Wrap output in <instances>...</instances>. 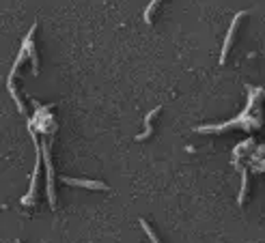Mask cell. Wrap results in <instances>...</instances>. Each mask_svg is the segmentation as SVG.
<instances>
[{"label":"cell","instance_id":"obj_1","mask_svg":"<svg viewBox=\"0 0 265 243\" xmlns=\"http://www.w3.org/2000/svg\"><path fill=\"white\" fill-rule=\"evenodd\" d=\"M41 159H46V172H48V200L50 207L56 204V196H54V170H52V161H50V148L46 142H41Z\"/></svg>","mask_w":265,"mask_h":243},{"label":"cell","instance_id":"obj_2","mask_svg":"<svg viewBox=\"0 0 265 243\" xmlns=\"http://www.w3.org/2000/svg\"><path fill=\"white\" fill-rule=\"evenodd\" d=\"M244 15H248V11H239V13L233 17V22H231V26H229V33H226V39H224V46H222V54H220V65L226 63V54H229V49H231L233 35H235V30H237V22L242 20Z\"/></svg>","mask_w":265,"mask_h":243},{"label":"cell","instance_id":"obj_3","mask_svg":"<svg viewBox=\"0 0 265 243\" xmlns=\"http://www.w3.org/2000/svg\"><path fill=\"white\" fill-rule=\"evenodd\" d=\"M37 30V24H33V28L28 30V35L24 37V43H22V49H26V54L30 56V60H33V73L37 76L39 73V60H37V52H35V43H33V35Z\"/></svg>","mask_w":265,"mask_h":243},{"label":"cell","instance_id":"obj_4","mask_svg":"<svg viewBox=\"0 0 265 243\" xmlns=\"http://www.w3.org/2000/svg\"><path fill=\"white\" fill-rule=\"evenodd\" d=\"M63 183L73 185V188H86V190H102V192L108 190V185L104 183V181H89V179H69V177H65Z\"/></svg>","mask_w":265,"mask_h":243},{"label":"cell","instance_id":"obj_5","mask_svg":"<svg viewBox=\"0 0 265 243\" xmlns=\"http://www.w3.org/2000/svg\"><path fill=\"white\" fill-rule=\"evenodd\" d=\"M159 110H162V105H158V108H153V110L149 112V114L145 116V132H143V134H138L134 140H138V142H140V140H147V138H149V136H151V132H153V129H151V121H153V116H156V114H159Z\"/></svg>","mask_w":265,"mask_h":243},{"label":"cell","instance_id":"obj_6","mask_svg":"<svg viewBox=\"0 0 265 243\" xmlns=\"http://www.w3.org/2000/svg\"><path fill=\"white\" fill-rule=\"evenodd\" d=\"M159 2H162V0H151L149 7L145 9V22H147V24H151V15H153V11H156V7H158Z\"/></svg>","mask_w":265,"mask_h":243},{"label":"cell","instance_id":"obj_7","mask_svg":"<svg viewBox=\"0 0 265 243\" xmlns=\"http://www.w3.org/2000/svg\"><path fill=\"white\" fill-rule=\"evenodd\" d=\"M140 226L145 228V233H147V237H149V239H151V243H159V239L156 237V233H153V230H151V226H149V224H147V220H140Z\"/></svg>","mask_w":265,"mask_h":243},{"label":"cell","instance_id":"obj_8","mask_svg":"<svg viewBox=\"0 0 265 243\" xmlns=\"http://www.w3.org/2000/svg\"><path fill=\"white\" fill-rule=\"evenodd\" d=\"M15 243H22V241H15Z\"/></svg>","mask_w":265,"mask_h":243}]
</instances>
